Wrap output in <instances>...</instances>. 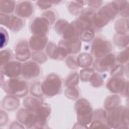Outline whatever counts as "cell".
Wrapping results in <instances>:
<instances>
[{
	"instance_id": "cell-1",
	"label": "cell",
	"mask_w": 129,
	"mask_h": 129,
	"mask_svg": "<svg viewBox=\"0 0 129 129\" xmlns=\"http://www.w3.org/2000/svg\"><path fill=\"white\" fill-rule=\"evenodd\" d=\"M118 13L117 2H111L101 8L95 13L93 17V25L97 28H102L114 19Z\"/></svg>"
},
{
	"instance_id": "cell-2",
	"label": "cell",
	"mask_w": 129,
	"mask_h": 129,
	"mask_svg": "<svg viewBox=\"0 0 129 129\" xmlns=\"http://www.w3.org/2000/svg\"><path fill=\"white\" fill-rule=\"evenodd\" d=\"M128 109L123 106L108 111L106 114V123L110 128H125L128 124Z\"/></svg>"
},
{
	"instance_id": "cell-3",
	"label": "cell",
	"mask_w": 129,
	"mask_h": 129,
	"mask_svg": "<svg viewBox=\"0 0 129 129\" xmlns=\"http://www.w3.org/2000/svg\"><path fill=\"white\" fill-rule=\"evenodd\" d=\"M3 90L10 95L22 97L27 95L28 88L25 81L18 78H11L1 86Z\"/></svg>"
},
{
	"instance_id": "cell-4",
	"label": "cell",
	"mask_w": 129,
	"mask_h": 129,
	"mask_svg": "<svg viewBox=\"0 0 129 129\" xmlns=\"http://www.w3.org/2000/svg\"><path fill=\"white\" fill-rule=\"evenodd\" d=\"M75 107L78 122L87 128V125L92 121L93 114L90 102L86 99L81 98L76 102Z\"/></svg>"
},
{
	"instance_id": "cell-5",
	"label": "cell",
	"mask_w": 129,
	"mask_h": 129,
	"mask_svg": "<svg viewBox=\"0 0 129 129\" xmlns=\"http://www.w3.org/2000/svg\"><path fill=\"white\" fill-rule=\"evenodd\" d=\"M62 81L60 77L54 73L49 74L41 84L42 93L48 97L58 94L61 89Z\"/></svg>"
},
{
	"instance_id": "cell-6",
	"label": "cell",
	"mask_w": 129,
	"mask_h": 129,
	"mask_svg": "<svg viewBox=\"0 0 129 129\" xmlns=\"http://www.w3.org/2000/svg\"><path fill=\"white\" fill-rule=\"evenodd\" d=\"M111 50L112 46L110 42L102 37L96 38L92 43L91 53L97 58L110 53Z\"/></svg>"
},
{
	"instance_id": "cell-7",
	"label": "cell",
	"mask_w": 129,
	"mask_h": 129,
	"mask_svg": "<svg viewBox=\"0 0 129 129\" xmlns=\"http://www.w3.org/2000/svg\"><path fill=\"white\" fill-rule=\"evenodd\" d=\"M1 24L6 26L13 32H17L21 30L25 26V22L22 19L8 14H0Z\"/></svg>"
},
{
	"instance_id": "cell-8",
	"label": "cell",
	"mask_w": 129,
	"mask_h": 129,
	"mask_svg": "<svg viewBox=\"0 0 129 129\" xmlns=\"http://www.w3.org/2000/svg\"><path fill=\"white\" fill-rule=\"evenodd\" d=\"M106 87L110 92L114 93H120L125 95V90L128 89V82L120 77H112L106 84Z\"/></svg>"
},
{
	"instance_id": "cell-9",
	"label": "cell",
	"mask_w": 129,
	"mask_h": 129,
	"mask_svg": "<svg viewBox=\"0 0 129 129\" xmlns=\"http://www.w3.org/2000/svg\"><path fill=\"white\" fill-rule=\"evenodd\" d=\"M116 60L115 55L110 53L101 58H97L94 63V68L100 72L107 71L113 67Z\"/></svg>"
},
{
	"instance_id": "cell-10",
	"label": "cell",
	"mask_w": 129,
	"mask_h": 129,
	"mask_svg": "<svg viewBox=\"0 0 129 129\" xmlns=\"http://www.w3.org/2000/svg\"><path fill=\"white\" fill-rule=\"evenodd\" d=\"M50 23L42 16L33 19L30 25V30L33 35H46L49 30Z\"/></svg>"
},
{
	"instance_id": "cell-11",
	"label": "cell",
	"mask_w": 129,
	"mask_h": 129,
	"mask_svg": "<svg viewBox=\"0 0 129 129\" xmlns=\"http://www.w3.org/2000/svg\"><path fill=\"white\" fill-rule=\"evenodd\" d=\"M22 63L17 61H10L1 67V73L11 78L18 77L22 74Z\"/></svg>"
},
{
	"instance_id": "cell-12",
	"label": "cell",
	"mask_w": 129,
	"mask_h": 129,
	"mask_svg": "<svg viewBox=\"0 0 129 129\" xmlns=\"http://www.w3.org/2000/svg\"><path fill=\"white\" fill-rule=\"evenodd\" d=\"M40 72V69L37 62L30 60L22 64V75L26 79H31L37 77Z\"/></svg>"
},
{
	"instance_id": "cell-13",
	"label": "cell",
	"mask_w": 129,
	"mask_h": 129,
	"mask_svg": "<svg viewBox=\"0 0 129 129\" xmlns=\"http://www.w3.org/2000/svg\"><path fill=\"white\" fill-rule=\"evenodd\" d=\"M29 44L25 40L18 41L15 47V58L21 61L27 60L31 55Z\"/></svg>"
},
{
	"instance_id": "cell-14",
	"label": "cell",
	"mask_w": 129,
	"mask_h": 129,
	"mask_svg": "<svg viewBox=\"0 0 129 129\" xmlns=\"http://www.w3.org/2000/svg\"><path fill=\"white\" fill-rule=\"evenodd\" d=\"M46 51L50 58L55 60H62L68 54L63 47L52 42L47 44Z\"/></svg>"
},
{
	"instance_id": "cell-15",
	"label": "cell",
	"mask_w": 129,
	"mask_h": 129,
	"mask_svg": "<svg viewBox=\"0 0 129 129\" xmlns=\"http://www.w3.org/2000/svg\"><path fill=\"white\" fill-rule=\"evenodd\" d=\"M58 45L63 47L68 54L77 53L81 48V42L79 38L61 40Z\"/></svg>"
},
{
	"instance_id": "cell-16",
	"label": "cell",
	"mask_w": 129,
	"mask_h": 129,
	"mask_svg": "<svg viewBox=\"0 0 129 129\" xmlns=\"http://www.w3.org/2000/svg\"><path fill=\"white\" fill-rule=\"evenodd\" d=\"M47 42L46 35H33L29 42V46L34 51H41L44 49Z\"/></svg>"
},
{
	"instance_id": "cell-17",
	"label": "cell",
	"mask_w": 129,
	"mask_h": 129,
	"mask_svg": "<svg viewBox=\"0 0 129 129\" xmlns=\"http://www.w3.org/2000/svg\"><path fill=\"white\" fill-rule=\"evenodd\" d=\"M33 5L29 1H23L18 4L15 8V13L19 17L28 18L33 13Z\"/></svg>"
},
{
	"instance_id": "cell-18",
	"label": "cell",
	"mask_w": 129,
	"mask_h": 129,
	"mask_svg": "<svg viewBox=\"0 0 129 129\" xmlns=\"http://www.w3.org/2000/svg\"><path fill=\"white\" fill-rule=\"evenodd\" d=\"M19 100L17 97L9 94L3 99L2 106L7 110L12 111L16 109L19 106Z\"/></svg>"
},
{
	"instance_id": "cell-19",
	"label": "cell",
	"mask_w": 129,
	"mask_h": 129,
	"mask_svg": "<svg viewBox=\"0 0 129 129\" xmlns=\"http://www.w3.org/2000/svg\"><path fill=\"white\" fill-rule=\"evenodd\" d=\"M44 102L38 98V97H28L25 98L23 101V105L26 108L34 111L38 107L42 105Z\"/></svg>"
},
{
	"instance_id": "cell-20",
	"label": "cell",
	"mask_w": 129,
	"mask_h": 129,
	"mask_svg": "<svg viewBox=\"0 0 129 129\" xmlns=\"http://www.w3.org/2000/svg\"><path fill=\"white\" fill-rule=\"evenodd\" d=\"M120 98L117 95H110L108 96L104 103V108L107 110H111L118 106L120 103Z\"/></svg>"
},
{
	"instance_id": "cell-21",
	"label": "cell",
	"mask_w": 129,
	"mask_h": 129,
	"mask_svg": "<svg viewBox=\"0 0 129 129\" xmlns=\"http://www.w3.org/2000/svg\"><path fill=\"white\" fill-rule=\"evenodd\" d=\"M76 59L78 66L84 68L89 67L93 61L92 56L89 53L84 52L81 53Z\"/></svg>"
},
{
	"instance_id": "cell-22",
	"label": "cell",
	"mask_w": 129,
	"mask_h": 129,
	"mask_svg": "<svg viewBox=\"0 0 129 129\" xmlns=\"http://www.w3.org/2000/svg\"><path fill=\"white\" fill-rule=\"evenodd\" d=\"M15 2L14 1H0V12L2 14H11L15 10Z\"/></svg>"
},
{
	"instance_id": "cell-23",
	"label": "cell",
	"mask_w": 129,
	"mask_h": 129,
	"mask_svg": "<svg viewBox=\"0 0 129 129\" xmlns=\"http://www.w3.org/2000/svg\"><path fill=\"white\" fill-rule=\"evenodd\" d=\"M84 5V1H72L68 6V10L72 14L77 15L83 10Z\"/></svg>"
},
{
	"instance_id": "cell-24",
	"label": "cell",
	"mask_w": 129,
	"mask_h": 129,
	"mask_svg": "<svg viewBox=\"0 0 129 129\" xmlns=\"http://www.w3.org/2000/svg\"><path fill=\"white\" fill-rule=\"evenodd\" d=\"M13 57V52L9 49H4L1 52V67L11 61Z\"/></svg>"
},
{
	"instance_id": "cell-25",
	"label": "cell",
	"mask_w": 129,
	"mask_h": 129,
	"mask_svg": "<svg viewBox=\"0 0 129 129\" xmlns=\"http://www.w3.org/2000/svg\"><path fill=\"white\" fill-rule=\"evenodd\" d=\"M70 23L64 20H58L55 23L54 29L57 33L59 35H62L68 27Z\"/></svg>"
},
{
	"instance_id": "cell-26",
	"label": "cell",
	"mask_w": 129,
	"mask_h": 129,
	"mask_svg": "<svg viewBox=\"0 0 129 129\" xmlns=\"http://www.w3.org/2000/svg\"><path fill=\"white\" fill-rule=\"evenodd\" d=\"M128 40V35H125V34H117L114 37V43L119 47H125L127 45Z\"/></svg>"
},
{
	"instance_id": "cell-27",
	"label": "cell",
	"mask_w": 129,
	"mask_h": 129,
	"mask_svg": "<svg viewBox=\"0 0 129 129\" xmlns=\"http://www.w3.org/2000/svg\"><path fill=\"white\" fill-rule=\"evenodd\" d=\"M94 36V30L92 28H91L81 32L79 35V38L84 41L89 42L93 39Z\"/></svg>"
},
{
	"instance_id": "cell-28",
	"label": "cell",
	"mask_w": 129,
	"mask_h": 129,
	"mask_svg": "<svg viewBox=\"0 0 129 129\" xmlns=\"http://www.w3.org/2000/svg\"><path fill=\"white\" fill-rule=\"evenodd\" d=\"M64 94L67 98L75 100L79 96V91L76 86L68 87L65 90Z\"/></svg>"
},
{
	"instance_id": "cell-29",
	"label": "cell",
	"mask_w": 129,
	"mask_h": 129,
	"mask_svg": "<svg viewBox=\"0 0 129 129\" xmlns=\"http://www.w3.org/2000/svg\"><path fill=\"white\" fill-rule=\"evenodd\" d=\"M94 73V70L91 68H85L80 71V76L81 80L84 82L90 81L92 75Z\"/></svg>"
},
{
	"instance_id": "cell-30",
	"label": "cell",
	"mask_w": 129,
	"mask_h": 129,
	"mask_svg": "<svg viewBox=\"0 0 129 129\" xmlns=\"http://www.w3.org/2000/svg\"><path fill=\"white\" fill-rule=\"evenodd\" d=\"M79 81V75L76 73L71 74L68 77L66 82V85L67 87L76 86Z\"/></svg>"
},
{
	"instance_id": "cell-31",
	"label": "cell",
	"mask_w": 129,
	"mask_h": 129,
	"mask_svg": "<svg viewBox=\"0 0 129 129\" xmlns=\"http://www.w3.org/2000/svg\"><path fill=\"white\" fill-rule=\"evenodd\" d=\"M32 59L36 62L42 63L45 62L47 59L45 54L41 51H35L32 53Z\"/></svg>"
},
{
	"instance_id": "cell-32",
	"label": "cell",
	"mask_w": 129,
	"mask_h": 129,
	"mask_svg": "<svg viewBox=\"0 0 129 129\" xmlns=\"http://www.w3.org/2000/svg\"><path fill=\"white\" fill-rule=\"evenodd\" d=\"M115 30L117 34H125L126 31L128 30V28L125 27V21L124 19H119L115 23Z\"/></svg>"
},
{
	"instance_id": "cell-33",
	"label": "cell",
	"mask_w": 129,
	"mask_h": 129,
	"mask_svg": "<svg viewBox=\"0 0 129 129\" xmlns=\"http://www.w3.org/2000/svg\"><path fill=\"white\" fill-rule=\"evenodd\" d=\"M92 86L94 87H99L103 84V80L101 76L95 72L92 75L90 81Z\"/></svg>"
},
{
	"instance_id": "cell-34",
	"label": "cell",
	"mask_w": 129,
	"mask_h": 129,
	"mask_svg": "<svg viewBox=\"0 0 129 129\" xmlns=\"http://www.w3.org/2000/svg\"><path fill=\"white\" fill-rule=\"evenodd\" d=\"M31 94L36 97H41L43 96V93L41 90V84L40 83H34L30 89Z\"/></svg>"
},
{
	"instance_id": "cell-35",
	"label": "cell",
	"mask_w": 129,
	"mask_h": 129,
	"mask_svg": "<svg viewBox=\"0 0 129 129\" xmlns=\"http://www.w3.org/2000/svg\"><path fill=\"white\" fill-rule=\"evenodd\" d=\"M0 32V44L1 48L2 49L7 45L9 41V34L8 33L7 30L2 27H1Z\"/></svg>"
},
{
	"instance_id": "cell-36",
	"label": "cell",
	"mask_w": 129,
	"mask_h": 129,
	"mask_svg": "<svg viewBox=\"0 0 129 129\" xmlns=\"http://www.w3.org/2000/svg\"><path fill=\"white\" fill-rule=\"evenodd\" d=\"M119 3H120V4H118L117 2L118 5V12H119L120 15L123 17H128V5L127 2L122 1L119 2Z\"/></svg>"
},
{
	"instance_id": "cell-37",
	"label": "cell",
	"mask_w": 129,
	"mask_h": 129,
	"mask_svg": "<svg viewBox=\"0 0 129 129\" xmlns=\"http://www.w3.org/2000/svg\"><path fill=\"white\" fill-rule=\"evenodd\" d=\"M116 60L121 63H124L128 61V48L125 50L120 52L119 54L116 57Z\"/></svg>"
},
{
	"instance_id": "cell-38",
	"label": "cell",
	"mask_w": 129,
	"mask_h": 129,
	"mask_svg": "<svg viewBox=\"0 0 129 129\" xmlns=\"http://www.w3.org/2000/svg\"><path fill=\"white\" fill-rule=\"evenodd\" d=\"M123 73V67L121 64L117 65L111 69L110 75L112 77H120Z\"/></svg>"
},
{
	"instance_id": "cell-39",
	"label": "cell",
	"mask_w": 129,
	"mask_h": 129,
	"mask_svg": "<svg viewBox=\"0 0 129 129\" xmlns=\"http://www.w3.org/2000/svg\"><path fill=\"white\" fill-rule=\"evenodd\" d=\"M92 122L90 125V128H110L106 122L97 119H92Z\"/></svg>"
},
{
	"instance_id": "cell-40",
	"label": "cell",
	"mask_w": 129,
	"mask_h": 129,
	"mask_svg": "<svg viewBox=\"0 0 129 129\" xmlns=\"http://www.w3.org/2000/svg\"><path fill=\"white\" fill-rule=\"evenodd\" d=\"M42 16L46 18L48 20L50 25L53 24L55 20V14L53 13V11L51 10H48L44 12L42 14Z\"/></svg>"
},
{
	"instance_id": "cell-41",
	"label": "cell",
	"mask_w": 129,
	"mask_h": 129,
	"mask_svg": "<svg viewBox=\"0 0 129 129\" xmlns=\"http://www.w3.org/2000/svg\"><path fill=\"white\" fill-rule=\"evenodd\" d=\"M66 62L68 66L71 69H75L78 67L77 62V59H75L73 56H68L67 58Z\"/></svg>"
},
{
	"instance_id": "cell-42",
	"label": "cell",
	"mask_w": 129,
	"mask_h": 129,
	"mask_svg": "<svg viewBox=\"0 0 129 129\" xmlns=\"http://www.w3.org/2000/svg\"><path fill=\"white\" fill-rule=\"evenodd\" d=\"M52 2H46V1H37V4L38 6L41 9H46L51 7L52 4Z\"/></svg>"
},
{
	"instance_id": "cell-43",
	"label": "cell",
	"mask_w": 129,
	"mask_h": 129,
	"mask_svg": "<svg viewBox=\"0 0 129 129\" xmlns=\"http://www.w3.org/2000/svg\"><path fill=\"white\" fill-rule=\"evenodd\" d=\"M8 115L7 114V113L1 110V120H0V124L1 126H4L5 125L7 121H8Z\"/></svg>"
},
{
	"instance_id": "cell-44",
	"label": "cell",
	"mask_w": 129,
	"mask_h": 129,
	"mask_svg": "<svg viewBox=\"0 0 129 129\" xmlns=\"http://www.w3.org/2000/svg\"><path fill=\"white\" fill-rule=\"evenodd\" d=\"M102 3V2L100 1H91L88 2V5L91 8L95 9L99 7L101 5Z\"/></svg>"
}]
</instances>
